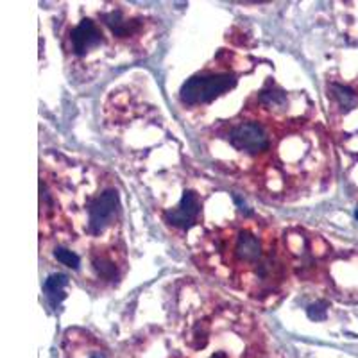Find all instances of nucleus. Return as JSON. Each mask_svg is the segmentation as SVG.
I'll return each instance as SVG.
<instances>
[{
    "instance_id": "obj_9",
    "label": "nucleus",
    "mask_w": 358,
    "mask_h": 358,
    "mask_svg": "<svg viewBox=\"0 0 358 358\" xmlns=\"http://www.w3.org/2000/svg\"><path fill=\"white\" fill-rule=\"evenodd\" d=\"M357 219H358V210H357Z\"/></svg>"
},
{
    "instance_id": "obj_2",
    "label": "nucleus",
    "mask_w": 358,
    "mask_h": 358,
    "mask_svg": "<svg viewBox=\"0 0 358 358\" xmlns=\"http://www.w3.org/2000/svg\"><path fill=\"white\" fill-rule=\"evenodd\" d=\"M40 176L41 251L73 255L85 285H117L126 268V248L115 179L92 163L65 156L41 159Z\"/></svg>"
},
{
    "instance_id": "obj_1",
    "label": "nucleus",
    "mask_w": 358,
    "mask_h": 358,
    "mask_svg": "<svg viewBox=\"0 0 358 358\" xmlns=\"http://www.w3.org/2000/svg\"><path fill=\"white\" fill-rule=\"evenodd\" d=\"M242 108L201 133L213 162L271 199L321 190L331 178V147L308 95L265 79Z\"/></svg>"
},
{
    "instance_id": "obj_4",
    "label": "nucleus",
    "mask_w": 358,
    "mask_h": 358,
    "mask_svg": "<svg viewBox=\"0 0 358 358\" xmlns=\"http://www.w3.org/2000/svg\"><path fill=\"white\" fill-rule=\"evenodd\" d=\"M187 245L204 273L252 301L274 305L287 292L292 265L285 241L251 210L236 206L224 220L203 217Z\"/></svg>"
},
{
    "instance_id": "obj_6",
    "label": "nucleus",
    "mask_w": 358,
    "mask_h": 358,
    "mask_svg": "<svg viewBox=\"0 0 358 358\" xmlns=\"http://www.w3.org/2000/svg\"><path fill=\"white\" fill-rule=\"evenodd\" d=\"M248 56L224 50L213 65L204 66L179 90V101L185 108H208L236 88L249 65Z\"/></svg>"
},
{
    "instance_id": "obj_5",
    "label": "nucleus",
    "mask_w": 358,
    "mask_h": 358,
    "mask_svg": "<svg viewBox=\"0 0 358 358\" xmlns=\"http://www.w3.org/2000/svg\"><path fill=\"white\" fill-rule=\"evenodd\" d=\"M59 40L69 65L94 78L104 66L145 56L156 40V20L131 6H86L63 22Z\"/></svg>"
},
{
    "instance_id": "obj_7",
    "label": "nucleus",
    "mask_w": 358,
    "mask_h": 358,
    "mask_svg": "<svg viewBox=\"0 0 358 358\" xmlns=\"http://www.w3.org/2000/svg\"><path fill=\"white\" fill-rule=\"evenodd\" d=\"M65 358H113L95 337L83 330H69L65 335Z\"/></svg>"
},
{
    "instance_id": "obj_8",
    "label": "nucleus",
    "mask_w": 358,
    "mask_h": 358,
    "mask_svg": "<svg viewBox=\"0 0 358 358\" xmlns=\"http://www.w3.org/2000/svg\"><path fill=\"white\" fill-rule=\"evenodd\" d=\"M69 285V278L65 274H52L49 280L45 281V294L49 299H52V303H57L62 297H65V287Z\"/></svg>"
},
{
    "instance_id": "obj_3",
    "label": "nucleus",
    "mask_w": 358,
    "mask_h": 358,
    "mask_svg": "<svg viewBox=\"0 0 358 358\" xmlns=\"http://www.w3.org/2000/svg\"><path fill=\"white\" fill-rule=\"evenodd\" d=\"M167 322L134 338L133 358H283L260 322L228 297L179 281Z\"/></svg>"
}]
</instances>
